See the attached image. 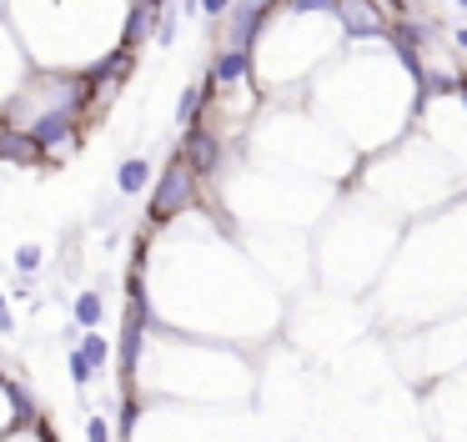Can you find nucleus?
I'll return each mask as SVG.
<instances>
[{
  "label": "nucleus",
  "instance_id": "nucleus-7",
  "mask_svg": "<svg viewBox=\"0 0 467 442\" xmlns=\"http://www.w3.org/2000/svg\"><path fill=\"white\" fill-rule=\"evenodd\" d=\"M31 131H35V141H41L45 152H61V146H71V141H76L81 111H51V116H41Z\"/></svg>",
  "mask_w": 467,
  "mask_h": 442
},
{
  "label": "nucleus",
  "instance_id": "nucleus-6",
  "mask_svg": "<svg viewBox=\"0 0 467 442\" xmlns=\"http://www.w3.org/2000/svg\"><path fill=\"white\" fill-rule=\"evenodd\" d=\"M247 76H251V51L247 45H227V51L211 55V81L207 86L211 91H231V86H241Z\"/></svg>",
  "mask_w": 467,
  "mask_h": 442
},
{
  "label": "nucleus",
  "instance_id": "nucleus-11",
  "mask_svg": "<svg viewBox=\"0 0 467 442\" xmlns=\"http://www.w3.org/2000/svg\"><path fill=\"white\" fill-rule=\"evenodd\" d=\"M0 392H5V398H11L15 417H25V422L35 417V402H31V392H25V388H21V382H15V378H5V372H0Z\"/></svg>",
  "mask_w": 467,
  "mask_h": 442
},
{
  "label": "nucleus",
  "instance_id": "nucleus-16",
  "mask_svg": "<svg viewBox=\"0 0 467 442\" xmlns=\"http://www.w3.org/2000/svg\"><path fill=\"white\" fill-rule=\"evenodd\" d=\"M86 432H91V442H106V437H111V422H106V417H91Z\"/></svg>",
  "mask_w": 467,
  "mask_h": 442
},
{
  "label": "nucleus",
  "instance_id": "nucleus-3",
  "mask_svg": "<svg viewBox=\"0 0 467 442\" xmlns=\"http://www.w3.org/2000/svg\"><path fill=\"white\" fill-rule=\"evenodd\" d=\"M332 15L342 21V35H352V41L387 35V15L377 11V0H332Z\"/></svg>",
  "mask_w": 467,
  "mask_h": 442
},
{
  "label": "nucleus",
  "instance_id": "nucleus-15",
  "mask_svg": "<svg viewBox=\"0 0 467 442\" xmlns=\"http://www.w3.org/2000/svg\"><path fill=\"white\" fill-rule=\"evenodd\" d=\"M227 11H231V0H201V15H211V21H221Z\"/></svg>",
  "mask_w": 467,
  "mask_h": 442
},
{
  "label": "nucleus",
  "instance_id": "nucleus-17",
  "mask_svg": "<svg viewBox=\"0 0 467 442\" xmlns=\"http://www.w3.org/2000/svg\"><path fill=\"white\" fill-rule=\"evenodd\" d=\"M0 332H15V322H11V307H5V297H0Z\"/></svg>",
  "mask_w": 467,
  "mask_h": 442
},
{
  "label": "nucleus",
  "instance_id": "nucleus-2",
  "mask_svg": "<svg viewBox=\"0 0 467 442\" xmlns=\"http://www.w3.org/2000/svg\"><path fill=\"white\" fill-rule=\"evenodd\" d=\"M191 201H196V172L186 166V156H176L151 192V221H171V216H181Z\"/></svg>",
  "mask_w": 467,
  "mask_h": 442
},
{
  "label": "nucleus",
  "instance_id": "nucleus-4",
  "mask_svg": "<svg viewBox=\"0 0 467 442\" xmlns=\"http://www.w3.org/2000/svg\"><path fill=\"white\" fill-rule=\"evenodd\" d=\"M181 156L196 176H217L221 172V136L211 126H201V121H191L181 136Z\"/></svg>",
  "mask_w": 467,
  "mask_h": 442
},
{
  "label": "nucleus",
  "instance_id": "nucleus-12",
  "mask_svg": "<svg viewBox=\"0 0 467 442\" xmlns=\"http://www.w3.org/2000/svg\"><path fill=\"white\" fill-rule=\"evenodd\" d=\"M201 106H207V86H186L181 101H176V121H181V126H191Z\"/></svg>",
  "mask_w": 467,
  "mask_h": 442
},
{
  "label": "nucleus",
  "instance_id": "nucleus-8",
  "mask_svg": "<svg viewBox=\"0 0 467 442\" xmlns=\"http://www.w3.org/2000/svg\"><path fill=\"white\" fill-rule=\"evenodd\" d=\"M146 186H151V162H146V156H126V162L116 166V192L121 196H141Z\"/></svg>",
  "mask_w": 467,
  "mask_h": 442
},
{
  "label": "nucleus",
  "instance_id": "nucleus-13",
  "mask_svg": "<svg viewBox=\"0 0 467 442\" xmlns=\"http://www.w3.org/2000/svg\"><path fill=\"white\" fill-rule=\"evenodd\" d=\"M35 267H41V247H35V241H25V247H15V271H21V277H31Z\"/></svg>",
  "mask_w": 467,
  "mask_h": 442
},
{
  "label": "nucleus",
  "instance_id": "nucleus-18",
  "mask_svg": "<svg viewBox=\"0 0 467 442\" xmlns=\"http://www.w3.org/2000/svg\"><path fill=\"white\" fill-rule=\"evenodd\" d=\"M176 11H181V15H196V11H201V0H176Z\"/></svg>",
  "mask_w": 467,
  "mask_h": 442
},
{
  "label": "nucleus",
  "instance_id": "nucleus-20",
  "mask_svg": "<svg viewBox=\"0 0 467 442\" xmlns=\"http://www.w3.org/2000/svg\"><path fill=\"white\" fill-rule=\"evenodd\" d=\"M452 5H457V11H467V0H452Z\"/></svg>",
  "mask_w": 467,
  "mask_h": 442
},
{
  "label": "nucleus",
  "instance_id": "nucleus-5",
  "mask_svg": "<svg viewBox=\"0 0 467 442\" xmlns=\"http://www.w3.org/2000/svg\"><path fill=\"white\" fill-rule=\"evenodd\" d=\"M45 156H51V152L35 141L31 126H11V121L0 126V162H11V166H41Z\"/></svg>",
  "mask_w": 467,
  "mask_h": 442
},
{
  "label": "nucleus",
  "instance_id": "nucleus-14",
  "mask_svg": "<svg viewBox=\"0 0 467 442\" xmlns=\"http://www.w3.org/2000/svg\"><path fill=\"white\" fill-rule=\"evenodd\" d=\"M297 15H316V11H332V0H287Z\"/></svg>",
  "mask_w": 467,
  "mask_h": 442
},
{
  "label": "nucleus",
  "instance_id": "nucleus-1",
  "mask_svg": "<svg viewBox=\"0 0 467 442\" xmlns=\"http://www.w3.org/2000/svg\"><path fill=\"white\" fill-rule=\"evenodd\" d=\"M91 101V81L86 76H65V81H25V91L11 101V126H35L51 111H81Z\"/></svg>",
  "mask_w": 467,
  "mask_h": 442
},
{
  "label": "nucleus",
  "instance_id": "nucleus-9",
  "mask_svg": "<svg viewBox=\"0 0 467 442\" xmlns=\"http://www.w3.org/2000/svg\"><path fill=\"white\" fill-rule=\"evenodd\" d=\"M76 327L86 332V327H101V317H106V297H101V287H86V291H76Z\"/></svg>",
  "mask_w": 467,
  "mask_h": 442
},
{
  "label": "nucleus",
  "instance_id": "nucleus-19",
  "mask_svg": "<svg viewBox=\"0 0 467 442\" xmlns=\"http://www.w3.org/2000/svg\"><path fill=\"white\" fill-rule=\"evenodd\" d=\"M452 41H457V51H467V25H462V31L452 35Z\"/></svg>",
  "mask_w": 467,
  "mask_h": 442
},
{
  "label": "nucleus",
  "instance_id": "nucleus-10",
  "mask_svg": "<svg viewBox=\"0 0 467 442\" xmlns=\"http://www.w3.org/2000/svg\"><path fill=\"white\" fill-rule=\"evenodd\" d=\"M65 372H71V382H76L81 392H86V388H91V378H96V362H91V357L81 352V342L71 347V357H65Z\"/></svg>",
  "mask_w": 467,
  "mask_h": 442
}]
</instances>
